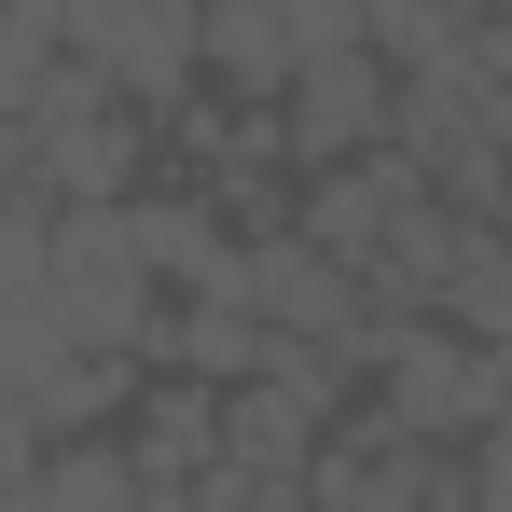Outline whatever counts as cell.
Masks as SVG:
<instances>
[{
	"label": "cell",
	"instance_id": "6da1fadb",
	"mask_svg": "<svg viewBox=\"0 0 512 512\" xmlns=\"http://www.w3.org/2000/svg\"><path fill=\"white\" fill-rule=\"evenodd\" d=\"M70 56H84L125 111H153V97H180L208 70V14H167V0H70Z\"/></svg>",
	"mask_w": 512,
	"mask_h": 512
},
{
	"label": "cell",
	"instance_id": "7a4b0ae2",
	"mask_svg": "<svg viewBox=\"0 0 512 512\" xmlns=\"http://www.w3.org/2000/svg\"><path fill=\"white\" fill-rule=\"evenodd\" d=\"M319 457H333V402H319V388H277V374H263V388L222 402V471H236V485L305 499V485H319Z\"/></svg>",
	"mask_w": 512,
	"mask_h": 512
},
{
	"label": "cell",
	"instance_id": "3957f363",
	"mask_svg": "<svg viewBox=\"0 0 512 512\" xmlns=\"http://www.w3.org/2000/svg\"><path fill=\"white\" fill-rule=\"evenodd\" d=\"M208 84L236 97V111H250V97L291 111V84H305V28L263 14V0H222V14H208Z\"/></svg>",
	"mask_w": 512,
	"mask_h": 512
},
{
	"label": "cell",
	"instance_id": "277c9868",
	"mask_svg": "<svg viewBox=\"0 0 512 512\" xmlns=\"http://www.w3.org/2000/svg\"><path fill=\"white\" fill-rule=\"evenodd\" d=\"M471 512H512V443H485V457H471Z\"/></svg>",
	"mask_w": 512,
	"mask_h": 512
}]
</instances>
